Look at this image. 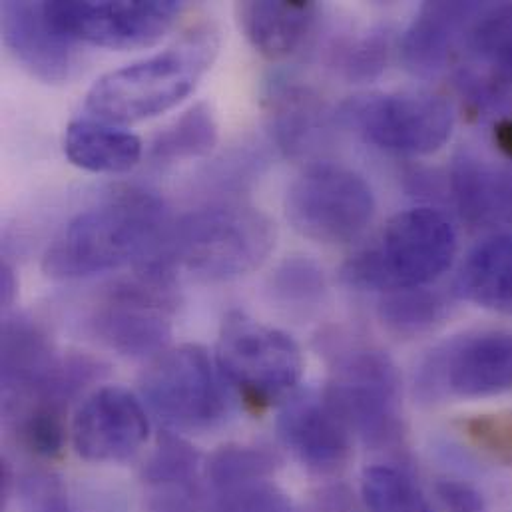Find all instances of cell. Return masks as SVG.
<instances>
[{"instance_id": "6da1fadb", "label": "cell", "mask_w": 512, "mask_h": 512, "mask_svg": "<svg viewBox=\"0 0 512 512\" xmlns=\"http://www.w3.org/2000/svg\"><path fill=\"white\" fill-rule=\"evenodd\" d=\"M170 230L166 204L124 192L72 218L42 256L52 279H84L152 256Z\"/></svg>"}, {"instance_id": "7a4b0ae2", "label": "cell", "mask_w": 512, "mask_h": 512, "mask_svg": "<svg viewBox=\"0 0 512 512\" xmlns=\"http://www.w3.org/2000/svg\"><path fill=\"white\" fill-rule=\"evenodd\" d=\"M218 48V30L198 24L166 50L100 76L86 94L84 110L88 118L114 126L156 118L194 92Z\"/></svg>"}, {"instance_id": "3957f363", "label": "cell", "mask_w": 512, "mask_h": 512, "mask_svg": "<svg viewBox=\"0 0 512 512\" xmlns=\"http://www.w3.org/2000/svg\"><path fill=\"white\" fill-rule=\"evenodd\" d=\"M275 224L254 206L216 204L184 216L156 250L174 269L206 281L244 277L275 248Z\"/></svg>"}, {"instance_id": "277c9868", "label": "cell", "mask_w": 512, "mask_h": 512, "mask_svg": "<svg viewBox=\"0 0 512 512\" xmlns=\"http://www.w3.org/2000/svg\"><path fill=\"white\" fill-rule=\"evenodd\" d=\"M455 254L457 234L447 216L433 208H411L343 265V279L363 291L421 289L451 267Z\"/></svg>"}, {"instance_id": "5b68a950", "label": "cell", "mask_w": 512, "mask_h": 512, "mask_svg": "<svg viewBox=\"0 0 512 512\" xmlns=\"http://www.w3.org/2000/svg\"><path fill=\"white\" fill-rule=\"evenodd\" d=\"M174 301L176 269L152 254L140 261L128 281L110 291L90 325L94 335L118 355L158 357L172 337Z\"/></svg>"}, {"instance_id": "8992f818", "label": "cell", "mask_w": 512, "mask_h": 512, "mask_svg": "<svg viewBox=\"0 0 512 512\" xmlns=\"http://www.w3.org/2000/svg\"><path fill=\"white\" fill-rule=\"evenodd\" d=\"M228 381L200 345H180L158 355L142 377L148 407L172 429L202 433L232 413Z\"/></svg>"}, {"instance_id": "52a82bcc", "label": "cell", "mask_w": 512, "mask_h": 512, "mask_svg": "<svg viewBox=\"0 0 512 512\" xmlns=\"http://www.w3.org/2000/svg\"><path fill=\"white\" fill-rule=\"evenodd\" d=\"M285 218L301 236L321 244H349L375 218L367 180L339 164L307 166L287 188Z\"/></svg>"}, {"instance_id": "ba28073f", "label": "cell", "mask_w": 512, "mask_h": 512, "mask_svg": "<svg viewBox=\"0 0 512 512\" xmlns=\"http://www.w3.org/2000/svg\"><path fill=\"white\" fill-rule=\"evenodd\" d=\"M216 363L246 401L267 407L283 399L299 381L303 357L299 345L283 331L263 325L242 311L226 315Z\"/></svg>"}, {"instance_id": "9c48e42d", "label": "cell", "mask_w": 512, "mask_h": 512, "mask_svg": "<svg viewBox=\"0 0 512 512\" xmlns=\"http://www.w3.org/2000/svg\"><path fill=\"white\" fill-rule=\"evenodd\" d=\"M343 118L377 148L429 156L439 152L453 134L451 104L431 92L373 94L343 106Z\"/></svg>"}, {"instance_id": "30bf717a", "label": "cell", "mask_w": 512, "mask_h": 512, "mask_svg": "<svg viewBox=\"0 0 512 512\" xmlns=\"http://www.w3.org/2000/svg\"><path fill=\"white\" fill-rule=\"evenodd\" d=\"M50 24L70 42L132 50L156 44L184 12L176 0L44 2Z\"/></svg>"}, {"instance_id": "8fae6325", "label": "cell", "mask_w": 512, "mask_h": 512, "mask_svg": "<svg viewBox=\"0 0 512 512\" xmlns=\"http://www.w3.org/2000/svg\"><path fill=\"white\" fill-rule=\"evenodd\" d=\"M425 399H479L512 391V333L479 331L435 349L419 369Z\"/></svg>"}, {"instance_id": "7c38bea8", "label": "cell", "mask_w": 512, "mask_h": 512, "mask_svg": "<svg viewBox=\"0 0 512 512\" xmlns=\"http://www.w3.org/2000/svg\"><path fill=\"white\" fill-rule=\"evenodd\" d=\"M325 397L367 443L383 445L399 435L397 373L383 353L365 349L347 355Z\"/></svg>"}, {"instance_id": "4fadbf2b", "label": "cell", "mask_w": 512, "mask_h": 512, "mask_svg": "<svg viewBox=\"0 0 512 512\" xmlns=\"http://www.w3.org/2000/svg\"><path fill=\"white\" fill-rule=\"evenodd\" d=\"M150 421L142 401L128 389L108 385L92 391L76 409L70 441L88 463H124L146 445Z\"/></svg>"}, {"instance_id": "5bb4252c", "label": "cell", "mask_w": 512, "mask_h": 512, "mask_svg": "<svg viewBox=\"0 0 512 512\" xmlns=\"http://www.w3.org/2000/svg\"><path fill=\"white\" fill-rule=\"evenodd\" d=\"M277 433L289 453L317 473L339 469L351 453V429L327 397L313 393L285 401L277 417Z\"/></svg>"}, {"instance_id": "9a60e30c", "label": "cell", "mask_w": 512, "mask_h": 512, "mask_svg": "<svg viewBox=\"0 0 512 512\" xmlns=\"http://www.w3.org/2000/svg\"><path fill=\"white\" fill-rule=\"evenodd\" d=\"M275 459L261 447L230 445L208 463L212 512H291L271 483Z\"/></svg>"}, {"instance_id": "2e32d148", "label": "cell", "mask_w": 512, "mask_h": 512, "mask_svg": "<svg viewBox=\"0 0 512 512\" xmlns=\"http://www.w3.org/2000/svg\"><path fill=\"white\" fill-rule=\"evenodd\" d=\"M2 40L12 56L36 78L56 84L76 68L74 42L66 40L48 20L44 2L8 0L0 6Z\"/></svg>"}, {"instance_id": "e0dca14e", "label": "cell", "mask_w": 512, "mask_h": 512, "mask_svg": "<svg viewBox=\"0 0 512 512\" xmlns=\"http://www.w3.org/2000/svg\"><path fill=\"white\" fill-rule=\"evenodd\" d=\"M2 411L4 417L38 399L54 379L60 357L32 319L6 317L2 323Z\"/></svg>"}, {"instance_id": "ac0fdd59", "label": "cell", "mask_w": 512, "mask_h": 512, "mask_svg": "<svg viewBox=\"0 0 512 512\" xmlns=\"http://www.w3.org/2000/svg\"><path fill=\"white\" fill-rule=\"evenodd\" d=\"M473 2H427L401 38V58L419 76L443 72L479 12Z\"/></svg>"}, {"instance_id": "d6986e66", "label": "cell", "mask_w": 512, "mask_h": 512, "mask_svg": "<svg viewBox=\"0 0 512 512\" xmlns=\"http://www.w3.org/2000/svg\"><path fill=\"white\" fill-rule=\"evenodd\" d=\"M198 453L166 435L144 469L146 512H212L198 485Z\"/></svg>"}, {"instance_id": "ffe728a7", "label": "cell", "mask_w": 512, "mask_h": 512, "mask_svg": "<svg viewBox=\"0 0 512 512\" xmlns=\"http://www.w3.org/2000/svg\"><path fill=\"white\" fill-rule=\"evenodd\" d=\"M267 128L277 148L287 156H297L313 146L323 130L325 108L321 100L295 80L275 78L265 90Z\"/></svg>"}, {"instance_id": "44dd1931", "label": "cell", "mask_w": 512, "mask_h": 512, "mask_svg": "<svg viewBox=\"0 0 512 512\" xmlns=\"http://www.w3.org/2000/svg\"><path fill=\"white\" fill-rule=\"evenodd\" d=\"M62 146L76 168L94 174L130 172L140 164L144 150L136 134L96 118L70 122Z\"/></svg>"}, {"instance_id": "7402d4cb", "label": "cell", "mask_w": 512, "mask_h": 512, "mask_svg": "<svg viewBox=\"0 0 512 512\" xmlns=\"http://www.w3.org/2000/svg\"><path fill=\"white\" fill-rule=\"evenodd\" d=\"M238 20L257 52L277 60L303 44L317 20V6L313 2L248 0L238 6Z\"/></svg>"}, {"instance_id": "603a6c76", "label": "cell", "mask_w": 512, "mask_h": 512, "mask_svg": "<svg viewBox=\"0 0 512 512\" xmlns=\"http://www.w3.org/2000/svg\"><path fill=\"white\" fill-rule=\"evenodd\" d=\"M457 291L479 307L512 315V234L489 238L467 256Z\"/></svg>"}, {"instance_id": "cb8c5ba5", "label": "cell", "mask_w": 512, "mask_h": 512, "mask_svg": "<svg viewBox=\"0 0 512 512\" xmlns=\"http://www.w3.org/2000/svg\"><path fill=\"white\" fill-rule=\"evenodd\" d=\"M453 188L459 206L469 220L512 226L511 174L463 156L453 168Z\"/></svg>"}, {"instance_id": "d4e9b609", "label": "cell", "mask_w": 512, "mask_h": 512, "mask_svg": "<svg viewBox=\"0 0 512 512\" xmlns=\"http://www.w3.org/2000/svg\"><path fill=\"white\" fill-rule=\"evenodd\" d=\"M220 138L216 114L210 104L198 102L162 128L150 142V158L158 164H176L208 156Z\"/></svg>"}, {"instance_id": "484cf974", "label": "cell", "mask_w": 512, "mask_h": 512, "mask_svg": "<svg viewBox=\"0 0 512 512\" xmlns=\"http://www.w3.org/2000/svg\"><path fill=\"white\" fill-rule=\"evenodd\" d=\"M361 493L371 512H433L419 485L405 471L391 465L365 469Z\"/></svg>"}, {"instance_id": "4316f807", "label": "cell", "mask_w": 512, "mask_h": 512, "mask_svg": "<svg viewBox=\"0 0 512 512\" xmlns=\"http://www.w3.org/2000/svg\"><path fill=\"white\" fill-rule=\"evenodd\" d=\"M467 42L483 60L512 78V4L481 6Z\"/></svg>"}, {"instance_id": "83f0119b", "label": "cell", "mask_w": 512, "mask_h": 512, "mask_svg": "<svg viewBox=\"0 0 512 512\" xmlns=\"http://www.w3.org/2000/svg\"><path fill=\"white\" fill-rule=\"evenodd\" d=\"M64 411L48 407V405H32L26 407L6 419L12 421L20 443L38 457H54L60 453L66 427L62 419Z\"/></svg>"}, {"instance_id": "f1b7e54d", "label": "cell", "mask_w": 512, "mask_h": 512, "mask_svg": "<svg viewBox=\"0 0 512 512\" xmlns=\"http://www.w3.org/2000/svg\"><path fill=\"white\" fill-rule=\"evenodd\" d=\"M443 303L437 295L421 289H407L389 293L381 303V319L395 333L415 335L431 327L441 317Z\"/></svg>"}, {"instance_id": "f546056e", "label": "cell", "mask_w": 512, "mask_h": 512, "mask_svg": "<svg viewBox=\"0 0 512 512\" xmlns=\"http://www.w3.org/2000/svg\"><path fill=\"white\" fill-rule=\"evenodd\" d=\"M323 271L307 259H289L271 277V291L283 303L311 301L323 291Z\"/></svg>"}, {"instance_id": "4dcf8cb0", "label": "cell", "mask_w": 512, "mask_h": 512, "mask_svg": "<svg viewBox=\"0 0 512 512\" xmlns=\"http://www.w3.org/2000/svg\"><path fill=\"white\" fill-rule=\"evenodd\" d=\"M22 512H74L64 483L48 471H32L20 483Z\"/></svg>"}, {"instance_id": "1f68e13d", "label": "cell", "mask_w": 512, "mask_h": 512, "mask_svg": "<svg viewBox=\"0 0 512 512\" xmlns=\"http://www.w3.org/2000/svg\"><path fill=\"white\" fill-rule=\"evenodd\" d=\"M387 38L371 34L347 46L341 54V68L351 80H367L377 76L387 62Z\"/></svg>"}, {"instance_id": "d6a6232c", "label": "cell", "mask_w": 512, "mask_h": 512, "mask_svg": "<svg viewBox=\"0 0 512 512\" xmlns=\"http://www.w3.org/2000/svg\"><path fill=\"white\" fill-rule=\"evenodd\" d=\"M441 497H443L445 507L449 509V512H483L481 499L467 487L445 485L441 489Z\"/></svg>"}, {"instance_id": "836d02e7", "label": "cell", "mask_w": 512, "mask_h": 512, "mask_svg": "<svg viewBox=\"0 0 512 512\" xmlns=\"http://www.w3.org/2000/svg\"><path fill=\"white\" fill-rule=\"evenodd\" d=\"M14 293H16L14 271H12V267L8 263H2V267H0V297H2L4 309L10 307V303L14 299Z\"/></svg>"}]
</instances>
